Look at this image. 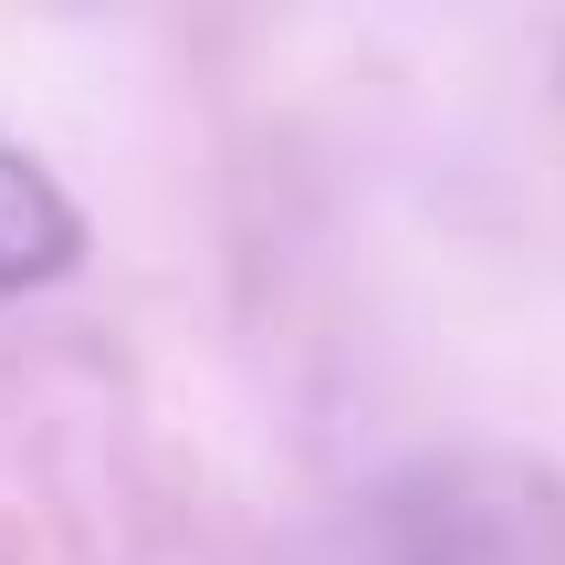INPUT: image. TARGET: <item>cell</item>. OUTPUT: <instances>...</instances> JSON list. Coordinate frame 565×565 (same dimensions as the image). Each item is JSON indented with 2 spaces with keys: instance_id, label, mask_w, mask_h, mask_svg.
I'll return each instance as SVG.
<instances>
[{
  "instance_id": "obj_1",
  "label": "cell",
  "mask_w": 565,
  "mask_h": 565,
  "mask_svg": "<svg viewBox=\"0 0 565 565\" xmlns=\"http://www.w3.org/2000/svg\"><path fill=\"white\" fill-rule=\"evenodd\" d=\"M84 252V210L53 189V168L21 158L11 137H0V303L42 294V282H63Z\"/></svg>"
}]
</instances>
